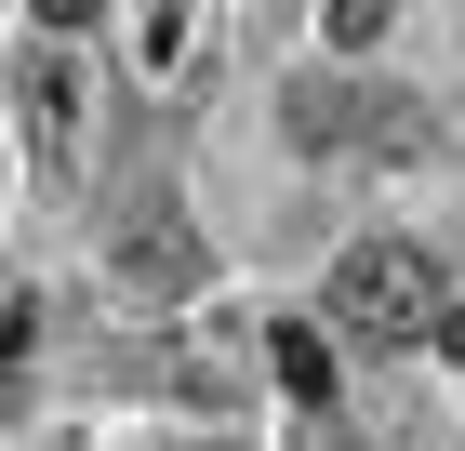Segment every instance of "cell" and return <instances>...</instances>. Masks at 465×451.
<instances>
[{
	"label": "cell",
	"mask_w": 465,
	"mask_h": 451,
	"mask_svg": "<svg viewBox=\"0 0 465 451\" xmlns=\"http://www.w3.org/2000/svg\"><path fill=\"white\" fill-rule=\"evenodd\" d=\"M439 252H412V240H359L346 266H332V319H346L359 346H426L439 332Z\"/></svg>",
	"instance_id": "obj_1"
},
{
	"label": "cell",
	"mask_w": 465,
	"mask_h": 451,
	"mask_svg": "<svg viewBox=\"0 0 465 451\" xmlns=\"http://www.w3.org/2000/svg\"><path fill=\"white\" fill-rule=\"evenodd\" d=\"M266 358H280L292 398H332V358H320V332H306V319H280V332H266Z\"/></svg>",
	"instance_id": "obj_2"
},
{
	"label": "cell",
	"mask_w": 465,
	"mask_h": 451,
	"mask_svg": "<svg viewBox=\"0 0 465 451\" xmlns=\"http://www.w3.org/2000/svg\"><path fill=\"white\" fill-rule=\"evenodd\" d=\"M426 346H452V372H465V306H439V332H426Z\"/></svg>",
	"instance_id": "obj_3"
},
{
	"label": "cell",
	"mask_w": 465,
	"mask_h": 451,
	"mask_svg": "<svg viewBox=\"0 0 465 451\" xmlns=\"http://www.w3.org/2000/svg\"><path fill=\"white\" fill-rule=\"evenodd\" d=\"M14 346H27V306H0V358H14Z\"/></svg>",
	"instance_id": "obj_4"
}]
</instances>
